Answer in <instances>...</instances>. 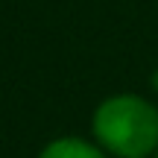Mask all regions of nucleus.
Instances as JSON below:
<instances>
[{"label": "nucleus", "instance_id": "20e7f679", "mask_svg": "<svg viewBox=\"0 0 158 158\" xmlns=\"http://www.w3.org/2000/svg\"><path fill=\"white\" fill-rule=\"evenodd\" d=\"M152 158H158V149H155V152H152Z\"/></svg>", "mask_w": 158, "mask_h": 158}, {"label": "nucleus", "instance_id": "f03ea898", "mask_svg": "<svg viewBox=\"0 0 158 158\" xmlns=\"http://www.w3.org/2000/svg\"><path fill=\"white\" fill-rule=\"evenodd\" d=\"M38 158H108V152L97 141L64 135V138H53L50 143H44Z\"/></svg>", "mask_w": 158, "mask_h": 158}, {"label": "nucleus", "instance_id": "f257e3e1", "mask_svg": "<svg viewBox=\"0 0 158 158\" xmlns=\"http://www.w3.org/2000/svg\"><path fill=\"white\" fill-rule=\"evenodd\" d=\"M91 132L114 158H149L158 149V108L138 94L106 97L94 108Z\"/></svg>", "mask_w": 158, "mask_h": 158}, {"label": "nucleus", "instance_id": "7ed1b4c3", "mask_svg": "<svg viewBox=\"0 0 158 158\" xmlns=\"http://www.w3.org/2000/svg\"><path fill=\"white\" fill-rule=\"evenodd\" d=\"M152 88L158 91V70H155V73H152Z\"/></svg>", "mask_w": 158, "mask_h": 158}]
</instances>
